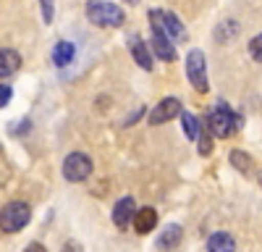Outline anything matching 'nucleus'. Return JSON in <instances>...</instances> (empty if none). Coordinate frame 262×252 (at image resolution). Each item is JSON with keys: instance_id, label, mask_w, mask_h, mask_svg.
<instances>
[{"instance_id": "423d86ee", "label": "nucleus", "mask_w": 262, "mask_h": 252, "mask_svg": "<svg viewBox=\"0 0 262 252\" xmlns=\"http://www.w3.org/2000/svg\"><path fill=\"white\" fill-rule=\"evenodd\" d=\"M92 158L84 153H71L69 158L63 160V179L71 184H81L92 176Z\"/></svg>"}, {"instance_id": "a878e982", "label": "nucleus", "mask_w": 262, "mask_h": 252, "mask_svg": "<svg viewBox=\"0 0 262 252\" xmlns=\"http://www.w3.org/2000/svg\"><path fill=\"white\" fill-rule=\"evenodd\" d=\"M257 181H259V186H262V171H259V174H257Z\"/></svg>"}, {"instance_id": "9b49d317", "label": "nucleus", "mask_w": 262, "mask_h": 252, "mask_svg": "<svg viewBox=\"0 0 262 252\" xmlns=\"http://www.w3.org/2000/svg\"><path fill=\"white\" fill-rule=\"evenodd\" d=\"M155 226H158V210L155 207H139L137 210V218H134V231H137V234L144 237Z\"/></svg>"}, {"instance_id": "6e6552de", "label": "nucleus", "mask_w": 262, "mask_h": 252, "mask_svg": "<svg viewBox=\"0 0 262 252\" xmlns=\"http://www.w3.org/2000/svg\"><path fill=\"white\" fill-rule=\"evenodd\" d=\"M147 16H155L160 24H163V29L168 32V37L173 39V42H186L189 39V34H186V27L181 24V18L176 16V13H170V11H163V8H152Z\"/></svg>"}, {"instance_id": "4468645a", "label": "nucleus", "mask_w": 262, "mask_h": 252, "mask_svg": "<svg viewBox=\"0 0 262 252\" xmlns=\"http://www.w3.org/2000/svg\"><path fill=\"white\" fill-rule=\"evenodd\" d=\"M181 239H184V228L179 223H170V226L163 228V234L158 237V247L160 249H173V247L181 244Z\"/></svg>"}, {"instance_id": "393cba45", "label": "nucleus", "mask_w": 262, "mask_h": 252, "mask_svg": "<svg viewBox=\"0 0 262 252\" xmlns=\"http://www.w3.org/2000/svg\"><path fill=\"white\" fill-rule=\"evenodd\" d=\"M63 252H81V249H79V244H76V242H69V244L63 247Z\"/></svg>"}, {"instance_id": "1a4fd4ad", "label": "nucleus", "mask_w": 262, "mask_h": 252, "mask_svg": "<svg viewBox=\"0 0 262 252\" xmlns=\"http://www.w3.org/2000/svg\"><path fill=\"white\" fill-rule=\"evenodd\" d=\"M134 218H137V202H134V197H121L113 205V223L121 231H126L128 226H134Z\"/></svg>"}, {"instance_id": "f03ea898", "label": "nucleus", "mask_w": 262, "mask_h": 252, "mask_svg": "<svg viewBox=\"0 0 262 252\" xmlns=\"http://www.w3.org/2000/svg\"><path fill=\"white\" fill-rule=\"evenodd\" d=\"M207 129H210L215 137L226 139V137H231L236 129H242V116L233 113L223 100H217V105L207 113Z\"/></svg>"}, {"instance_id": "b1692460", "label": "nucleus", "mask_w": 262, "mask_h": 252, "mask_svg": "<svg viewBox=\"0 0 262 252\" xmlns=\"http://www.w3.org/2000/svg\"><path fill=\"white\" fill-rule=\"evenodd\" d=\"M142 113H144V108H139V111H137V113H134V116H128V118H126V121H123V123H126V126H131V123H134V121H137V118H139V116H142Z\"/></svg>"}, {"instance_id": "bb28decb", "label": "nucleus", "mask_w": 262, "mask_h": 252, "mask_svg": "<svg viewBox=\"0 0 262 252\" xmlns=\"http://www.w3.org/2000/svg\"><path fill=\"white\" fill-rule=\"evenodd\" d=\"M126 3H131V6H134V3H139V0H126Z\"/></svg>"}, {"instance_id": "ddd939ff", "label": "nucleus", "mask_w": 262, "mask_h": 252, "mask_svg": "<svg viewBox=\"0 0 262 252\" xmlns=\"http://www.w3.org/2000/svg\"><path fill=\"white\" fill-rule=\"evenodd\" d=\"M18 69H21V55L11 48H3V53H0V76H3V81L13 76Z\"/></svg>"}, {"instance_id": "7ed1b4c3", "label": "nucleus", "mask_w": 262, "mask_h": 252, "mask_svg": "<svg viewBox=\"0 0 262 252\" xmlns=\"http://www.w3.org/2000/svg\"><path fill=\"white\" fill-rule=\"evenodd\" d=\"M186 79H189V84H191L194 92L205 95V92L210 90V81H207V60H205V53H202L200 48L189 50V55H186Z\"/></svg>"}, {"instance_id": "a211bd4d", "label": "nucleus", "mask_w": 262, "mask_h": 252, "mask_svg": "<svg viewBox=\"0 0 262 252\" xmlns=\"http://www.w3.org/2000/svg\"><path fill=\"white\" fill-rule=\"evenodd\" d=\"M236 34H238V24H236V21H223V24L217 27V32H215L217 42H228V39L236 37Z\"/></svg>"}, {"instance_id": "6ab92c4d", "label": "nucleus", "mask_w": 262, "mask_h": 252, "mask_svg": "<svg viewBox=\"0 0 262 252\" xmlns=\"http://www.w3.org/2000/svg\"><path fill=\"white\" fill-rule=\"evenodd\" d=\"M212 153V132L207 129V123L202 126V134H200V155H210Z\"/></svg>"}, {"instance_id": "f3484780", "label": "nucleus", "mask_w": 262, "mask_h": 252, "mask_svg": "<svg viewBox=\"0 0 262 252\" xmlns=\"http://www.w3.org/2000/svg\"><path fill=\"white\" fill-rule=\"evenodd\" d=\"M228 160H231V165L236 168V171H242V174H252L254 168H252V155H247L244 150H231V155H228Z\"/></svg>"}, {"instance_id": "412c9836", "label": "nucleus", "mask_w": 262, "mask_h": 252, "mask_svg": "<svg viewBox=\"0 0 262 252\" xmlns=\"http://www.w3.org/2000/svg\"><path fill=\"white\" fill-rule=\"evenodd\" d=\"M39 8H42V21L53 24V18H55V3L53 0H39Z\"/></svg>"}, {"instance_id": "9d476101", "label": "nucleus", "mask_w": 262, "mask_h": 252, "mask_svg": "<svg viewBox=\"0 0 262 252\" xmlns=\"http://www.w3.org/2000/svg\"><path fill=\"white\" fill-rule=\"evenodd\" d=\"M126 45H128V53H131V58L137 60L139 69H144V71H152V69H155V63H152V55H155V53H152V50L144 45V39H142L139 34H131Z\"/></svg>"}, {"instance_id": "0eeeda50", "label": "nucleus", "mask_w": 262, "mask_h": 252, "mask_svg": "<svg viewBox=\"0 0 262 252\" xmlns=\"http://www.w3.org/2000/svg\"><path fill=\"white\" fill-rule=\"evenodd\" d=\"M181 113H184V105H181L179 97H163V100L155 105V108L147 113V121H149L152 126H160V123L173 121V118L181 116Z\"/></svg>"}, {"instance_id": "dca6fc26", "label": "nucleus", "mask_w": 262, "mask_h": 252, "mask_svg": "<svg viewBox=\"0 0 262 252\" xmlns=\"http://www.w3.org/2000/svg\"><path fill=\"white\" fill-rule=\"evenodd\" d=\"M181 123H184V134H186L191 142H200V134H202L200 118H196L194 113H189V111H184V113H181Z\"/></svg>"}, {"instance_id": "5701e85b", "label": "nucleus", "mask_w": 262, "mask_h": 252, "mask_svg": "<svg viewBox=\"0 0 262 252\" xmlns=\"http://www.w3.org/2000/svg\"><path fill=\"white\" fill-rule=\"evenodd\" d=\"M24 252H48V249H45V247H42L39 242H32V244H29V247H27Z\"/></svg>"}, {"instance_id": "20e7f679", "label": "nucleus", "mask_w": 262, "mask_h": 252, "mask_svg": "<svg viewBox=\"0 0 262 252\" xmlns=\"http://www.w3.org/2000/svg\"><path fill=\"white\" fill-rule=\"evenodd\" d=\"M32 218V205L29 202H21V200H13L3 207V216H0V226H3L6 234H16L21 231Z\"/></svg>"}, {"instance_id": "2eb2a0df", "label": "nucleus", "mask_w": 262, "mask_h": 252, "mask_svg": "<svg viewBox=\"0 0 262 252\" xmlns=\"http://www.w3.org/2000/svg\"><path fill=\"white\" fill-rule=\"evenodd\" d=\"M207 252H236V242L226 231H215L207 239Z\"/></svg>"}, {"instance_id": "4be33fe9", "label": "nucleus", "mask_w": 262, "mask_h": 252, "mask_svg": "<svg viewBox=\"0 0 262 252\" xmlns=\"http://www.w3.org/2000/svg\"><path fill=\"white\" fill-rule=\"evenodd\" d=\"M11 97H13V90H11V84H0V108H6V105L11 102Z\"/></svg>"}, {"instance_id": "39448f33", "label": "nucleus", "mask_w": 262, "mask_h": 252, "mask_svg": "<svg viewBox=\"0 0 262 252\" xmlns=\"http://www.w3.org/2000/svg\"><path fill=\"white\" fill-rule=\"evenodd\" d=\"M149 29H152V53H155L160 60H165V63H173L179 58L176 55V42L168 37V32L163 29V24L155 16H149Z\"/></svg>"}, {"instance_id": "f8f14e48", "label": "nucleus", "mask_w": 262, "mask_h": 252, "mask_svg": "<svg viewBox=\"0 0 262 252\" xmlns=\"http://www.w3.org/2000/svg\"><path fill=\"white\" fill-rule=\"evenodd\" d=\"M74 55H76V48H74V42H69V39H60V42H55V48H53V63L58 69H66L69 63L74 60Z\"/></svg>"}, {"instance_id": "f257e3e1", "label": "nucleus", "mask_w": 262, "mask_h": 252, "mask_svg": "<svg viewBox=\"0 0 262 252\" xmlns=\"http://www.w3.org/2000/svg\"><path fill=\"white\" fill-rule=\"evenodd\" d=\"M86 18L100 29H118L126 24L123 8L116 3H107V0H90L86 3Z\"/></svg>"}, {"instance_id": "aec40b11", "label": "nucleus", "mask_w": 262, "mask_h": 252, "mask_svg": "<svg viewBox=\"0 0 262 252\" xmlns=\"http://www.w3.org/2000/svg\"><path fill=\"white\" fill-rule=\"evenodd\" d=\"M249 55H252V60L262 63V32L249 39Z\"/></svg>"}]
</instances>
